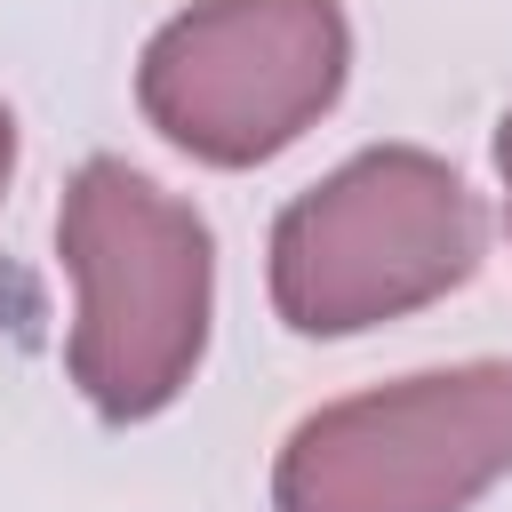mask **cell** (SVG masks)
Returning <instances> with one entry per match:
<instances>
[{
    "mask_svg": "<svg viewBox=\"0 0 512 512\" xmlns=\"http://www.w3.org/2000/svg\"><path fill=\"white\" fill-rule=\"evenodd\" d=\"M56 256L72 272L64 368L104 424L160 416L200 352L216 296V240L192 200L160 192L128 160H88L56 208Z\"/></svg>",
    "mask_w": 512,
    "mask_h": 512,
    "instance_id": "obj_1",
    "label": "cell"
},
{
    "mask_svg": "<svg viewBox=\"0 0 512 512\" xmlns=\"http://www.w3.org/2000/svg\"><path fill=\"white\" fill-rule=\"evenodd\" d=\"M488 224L424 144H376L296 192L272 224V312L296 336H360L480 272Z\"/></svg>",
    "mask_w": 512,
    "mask_h": 512,
    "instance_id": "obj_2",
    "label": "cell"
},
{
    "mask_svg": "<svg viewBox=\"0 0 512 512\" xmlns=\"http://www.w3.org/2000/svg\"><path fill=\"white\" fill-rule=\"evenodd\" d=\"M504 472L512 360H464L312 408L272 464V512H464Z\"/></svg>",
    "mask_w": 512,
    "mask_h": 512,
    "instance_id": "obj_3",
    "label": "cell"
},
{
    "mask_svg": "<svg viewBox=\"0 0 512 512\" xmlns=\"http://www.w3.org/2000/svg\"><path fill=\"white\" fill-rule=\"evenodd\" d=\"M344 64L352 32L336 0H192L144 40L136 104L176 152L256 168L336 104Z\"/></svg>",
    "mask_w": 512,
    "mask_h": 512,
    "instance_id": "obj_4",
    "label": "cell"
},
{
    "mask_svg": "<svg viewBox=\"0 0 512 512\" xmlns=\"http://www.w3.org/2000/svg\"><path fill=\"white\" fill-rule=\"evenodd\" d=\"M496 168H504V216H512V112L496 120Z\"/></svg>",
    "mask_w": 512,
    "mask_h": 512,
    "instance_id": "obj_5",
    "label": "cell"
},
{
    "mask_svg": "<svg viewBox=\"0 0 512 512\" xmlns=\"http://www.w3.org/2000/svg\"><path fill=\"white\" fill-rule=\"evenodd\" d=\"M8 168H16V120H8V104H0V192H8Z\"/></svg>",
    "mask_w": 512,
    "mask_h": 512,
    "instance_id": "obj_6",
    "label": "cell"
}]
</instances>
